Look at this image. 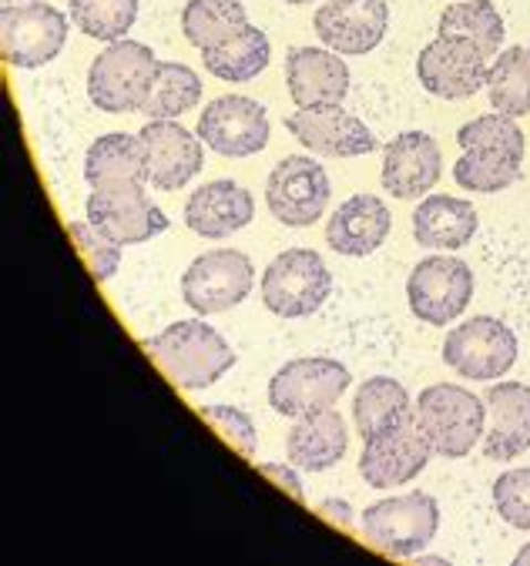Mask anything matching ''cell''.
Masks as SVG:
<instances>
[{"mask_svg":"<svg viewBox=\"0 0 530 566\" xmlns=\"http://www.w3.org/2000/svg\"><path fill=\"white\" fill-rule=\"evenodd\" d=\"M145 353L165 373V379L185 392L216 386L236 366V353L222 332L201 318H181L145 338Z\"/></svg>","mask_w":530,"mask_h":566,"instance_id":"obj_1","label":"cell"},{"mask_svg":"<svg viewBox=\"0 0 530 566\" xmlns=\"http://www.w3.org/2000/svg\"><path fill=\"white\" fill-rule=\"evenodd\" d=\"M413 419L430 439L434 452L444 460H464L484 442L487 432V402L464 386L437 382L423 389L413 402Z\"/></svg>","mask_w":530,"mask_h":566,"instance_id":"obj_2","label":"cell"},{"mask_svg":"<svg viewBox=\"0 0 530 566\" xmlns=\"http://www.w3.org/2000/svg\"><path fill=\"white\" fill-rule=\"evenodd\" d=\"M158 74V57L142 41H115L104 48L87 71V97L97 111L108 115H132L142 111Z\"/></svg>","mask_w":530,"mask_h":566,"instance_id":"obj_3","label":"cell"},{"mask_svg":"<svg viewBox=\"0 0 530 566\" xmlns=\"http://www.w3.org/2000/svg\"><path fill=\"white\" fill-rule=\"evenodd\" d=\"M360 530L380 553L393 559H413L434 543L440 530V503L430 493L386 496L366 506Z\"/></svg>","mask_w":530,"mask_h":566,"instance_id":"obj_4","label":"cell"},{"mask_svg":"<svg viewBox=\"0 0 530 566\" xmlns=\"http://www.w3.org/2000/svg\"><path fill=\"white\" fill-rule=\"evenodd\" d=\"M333 295V272L312 249H285L262 272V305L279 318H305Z\"/></svg>","mask_w":530,"mask_h":566,"instance_id":"obj_5","label":"cell"},{"mask_svg":"<svg viewBox=\"0 0 530 566\" xmlns=\"http://www.w3.org/2000/svg\"><path fill=\"white\" fill-rule=\"evenodd\" d=\"M67 31V14H61L54 4H44V0L4 4L0 11V54H4L8 67H44L64 51Z\"/></svg>","mask_w":530,"mask_h":566,"instance_id":"obj_6","label":"cell"},{"mask_svg":"<svg viewBox=\"0 0 530 566\" xmlns=\"http://www.w3.org/2000/svg\"><path fill=\"white\" fill-rule=\"evenodd\" d=\"M517 335L507 322L493 315H474L447 332L444 338V363L474 382L503 379L517 363Z\"/></svg>","mask_w":530,"mask_h":566,"instance_id":"obj_7","label":"cell"},{"mask_svg":"<svg viewBox=\"0 0 530 566\" xmlns=\"http://www.w3.org/2000/svg\"><path fill=\"white\" fill-rule=\"evenodd\" d=\"M353 386V373L336 359H292L269 379V406L285 419L336 409Z\"/></svg>","mask_w":530,"mask_h":566,"instance_id":"obj_8","label":"cell"},{"mask_svg":"<svg viewBox=\"0 0 530 566\" xmlns=\"http://www.w3.org/2000/svg\"><path fill=\"white\" fill-rule=\"evenodd\" d=\"M148 181H112L87 195V221L118 245H142L168 229V214L148 198Z\"/></svg>","mask_w":530,"mask_h":566,"instance_id":"obj_9","label":"cell"},{"mask_svg":"<svg viewBox=\"0 0 530 566\" xmlns=\"http://www.w3.org/2000/svg\"><path fill=\"white\" fill-rule=\"evenodd\" d=\"M409 312L427 325L457 322L474 302V269L457 255H430L406 279Z\"/></svg>","mask_w":530,"mask_h":566,"instance_id":"obj_10","label":"cell"},{"mask_svg":"<svg viewBox=\"0 0 530 566\" xmlns=\"http://www.w3.org/2000/svg\"><path fill=\"white\" fill-rule=\"evenodd\" d=\"M333 185L326 168L312 155L282 158L266 181V205L285 229H309L323 218Z\"/></svg>","mask_w":530,"mask_h":566,"instance_id":"obj_11","label":"cell"},{"mask_svg":"<svg viewBox=\"0 0 530 566\" xmlns=\"http://www.w3.org/2000/svg\"><path fill=\"white\" fill-rule=\"evenodd\" d=\"M256 265L239 249H216L198 255L181 275V298L198 315H219L242 305L252 292Z\"/></svg>","mask_w":530,"mask_h":566,"instance_id":"obj_12","label":"cell"},{"mask_svg":"<svg viewBox=\"0 0 530 566\" xmlns=\"http://www.w3.org/2000/svg\"><path fill=\"white\" fill-rule=\"evenodd\" d=\"M195 135L222 158H252L269 145V115L252 97L222 94L205 104Z\"/></svg>","mask_w":530,"mask_h":566,"instance_id":"obj_13","label":"cell"},{"mask_svg":"<svg viewBox=\"0 0 530 566\" xmlns=\"http://www.w3.org/2000/svg\"><path fill=\"white\" fill-rule=\"evenodd\" d=\"M434 457L437 452H434L430 439L423 436L416 419H409L376 439H363L360 476L373 490H396V486H406L409 480H416L430 467Z\"/></svg>","mask_w":530,"mask_h":566,"instance_id":"obj_14","label":"cell"},{"mask_svg":"<svg viewBox=\"0 0 530 566\" xmlns=\"http://www.w3.org/2000/svg\"><path fill=\"white\" fill-rule=\"evenodd\" d=\"M487 61L490 57L477 44L464 38L437 34V41H430L416 57V77L434 97L467 101L480 87H487V71H490Z\"/></svg>","mask_w":530,"mask_h":566,"instance_id":"obj_15","label":"cell"},{"mask_svg":"<svg viewBox=\"0 0 530 566\" xmlns=\"http://www.w3.org/2000/svg\"><path fill=\"white\" fill-rule=\"evenodd\" d=\"M285 132L320 158H363L380 148L366 122L350 115L343 104L299 107L285 118Z\"/></svg>","mask_w":530,"mask_h":566,"instance_id":"obj_16","label":"cell"},{"mask_svg":"<svg viewBox=\"0 0 530 566\" xmlns=\"http://www.w3.org/2000/svg\"><path fill=\"white\" fill-rule=\"evenodd\" d=\"M315 38L343 57H360L380 48L389 28L386 0H330L312 18Z\"/></svg>","mask_w":530,"mask_h":566,"instance_id":"obj_17","label":"cell"},{"mask_svg":"<svg viewBox=\"0 0 530 566\" xmlns=\"http://www.w3.org/2000/svg\"><path fill=\"white\" fill-rule=\"evenodd\" d=\"M145 145V175L158 191L185 188L205 165V145L198 135L181 128L178 122H145L138 132Z\"/></svg>","mask_w":530,"mask_h":566,"instance_id":"obj_18","label":"cell"},{"mask_svg":"<svg viewBox=\"0 0 530 566\" xmlns=\"http://www.w3.org/2000/svg\"><path fill=\"white\" fill-rule=\"evenodd\" d=\"M444 175L440 145L427 132H403L383 148V188L396 201H419Z\"/></svg>","mask_w":530,"mask_h":566,"instance_id":"obj_19","label":"cell"},{"mask_svg":"<svg viewBox=\"0 0 530 566\" xmlns=\"http://www.w3.org/2000/svg\"><path fill=\"white\" fill-rule=\"evenodd\" d=\"M256 218V198L239 181L219 178L201 185L185 201V224L201 239H229Z\"/></svg>","mask_w":530,"mask_h":566,"instance_id":"obj_20","label":"cell"},{"mask_svg":"<svg viewBox=\"0 0 530 566\" xmlns=\"http://www.w3.org/2000/svg\"><path fill=\"white\" fill-rule=\"evenodd\" d=\"M285 87L299 107L343 104L350 94V67L330 48H292L285 57Z\"/></svg>","mask_w":530,"mask_h":566,"instance_id":"obj_21","label":"cell"},{"mask_svg":"<svg viewBox=\"0 0 530 566\" xmlns=\"http://www.w3.org/2000/svg\"><path fill=\"white\" fill-rule=\"evenodd\" d=\"M487 432L484 457L497 463H510L530 449V386L523 382H497L487 389Z\"/></svg>","mask_w":530,"mask_h":566,"instance_id":"obj_22","label":"cell"},{"mask_svg":"<svg viewBox=\"0 0 530 566\" xmlns=\"http://www.w3.org/2000/svg\"><path fill=\"white\" fill-rule=\"evenodd\" d=\"M393 229V214L386 201L376 195H353L346 198L326 221V242L336 255L366 259L373 255Z\"/></svg>","mask_w":530,"mask_h":566,"instance_id":"obj_23","label":"cell"},{"mask_svg":"<svg viewBox=\"0 0 530 566\" xmlns=\"http://www.w3.org/2000/svg\"><path fill=\"white\" fill-rule=\"evenodd\" d=\"M477 208L454 195L419 198L413 208V239L419 249L430 252H460L477 235Z\"/></svg>","mask_w":530,"mask_h":566,"instance_id":"obj_24","label":"cell"},{"mask_svg":"<svg viewBox=\"0 0 530 566\" xmlns=\"http://www.w3.org/2000/svg\"><path fill=\"white\" fill-rule=\"evenodd\" d=\"M346 449H350V426L336 409L295 419V426L285 436L289 463L305 473L333 470L346 457Z\"/></svg>","mask_w":530,"mask_h":566,"instance_id":"obj_25","label":"cell"},{"mask_svg":"<svg viewBox=\"0 0 530 566\" xmlns=\"http://www.w3.org/2000/svg\"><path fill=\"white\" fill-rule=\"evenodd\" d=\"M413 419V399L409 392L389 379V376H373L356 389L353 399V422L363 439H376L403 422Z\"/></svg>","mask_w":530,"mask_h":566,"instance_id":"obj_26","label":"cell"},{"mask_svg":"<svg viewBox=\"0 0 530 566\" xmlns=\"http://www.w3.org/2000/svg\"><path fill=\"white\" fill-rule=\"evenodd\" d=\"M84 181L91 188L112 185V181H148L142 138L128 132L101 135L84 155Z\"/></svg>","mask_w":530,"mask_h":566,"instance_id":"obj_27","label":"cell"},{"mask_svg":"<svg viewBox=\"0 0 530 566\" xmlns=\"http://www.w3.org/2000/svg\"><path fill=\"white\" fill-rule=\"evenodd\" d=\"M198 54H201V64L211 77L229 81V84H246V81H256L269 67L272 44H269L262 28L249 24L232 41H226L219 48H208V51H198Z\"/></svg>","mask_w":530,"mask_h":566,"instance_id":"obj_28","label":"cell"},{"mask_svg":"<svg viewBox=\"0 0 530 566\" xmlns=\"http://www.w3.org/2000/svg\"><path fill=\"white\" fill-rule=\"evenodd\" d=\"M249 28L242 0H188L181 11V34L195 51L219 48Z\"/></svg>","mask_w":530,"mask_h":566,"instance_id":"obj_29","label":"cell"},{"mask_svg":"<svg viewBox=\"0 0 530 566\" xmlns=\"http://www.w3.org/2000/svg\"><path fill=\"white\" fill-rule=\"evenodd\" d=\"M487 97L507 118L530 115V51L503 48L487 71Z\"/></svg>","mask_w":530,"mask_h":566,"instance_id":"obj_30","label":"cell"},{"mask_svg":"<svg viewBox=\"0 0 530 566\" xmlns=\"http://www.w3.org/2000/svg\"><path fill=\"white\" fill-rule=\"evenodd\" d=\"M437 34L444 38H464L470 44H477L487 57H497L503 51V18L497 14V8L490 0H460V4H450L440 21H437Z\"/></svg>","mask_w":530,"mask_h":566,"instance_id":"obj_31","label":"cell"},{"mask_svg":"<svg viewBox=\"0 0 530 566\" xmlns=\"http://www.w3.org/2000/svg\"><path fill=\"white\" fill-rule=\"evenodd\" d=\"M198 101H201V77L188 64L158 61V74H155V84L148 91L142 115L148 122H172V118H181L185 111H191Z\"/></svg>","mask_w":530,"mask_h":566,"instance_id":"obj_32","label":"cell"},{"mask_svg":"<svg viewBox=\"0 0 530 566\" xmlns=\"http://www.w3.org/2000/svg\"><path fill=\"white\" fill-rule=\"evenodd\" d=\"M71 24L91 41H122L138 21V0H71Z\"/></svg>","mask_w":530,"mask_h":566,"instance_id":"obj_33","label":"cell"},{"mask_svg":"<svg viewBox=\"0 0 530 566\" xmlns=\"http://www.w3.org/2000/svg\"><path fill=\"white\" fill-rule=\"evenodd\" d=\"M520 165L517 158L503 155V151H493V148H470L457 158L454 165V181L464 188V191H474V195H493V191H503L510 188L517 178H520Z\"/></svg>","mask_w":530,"mask_h":566,"instance_id":"obj_34","label":"cell"},{"mask_svg":"<svg viewBox=\"0 0 530 566\" xmlns=\"http://www.w3.org/2000/svg\"><path fill=\"white\" fill-rule=\"evenodd\" d=\"M457 142H460L464 151H470V148H493V151H503V155H510V158H517V161H523V155H527L523 132L513 125V118L500 115V111L467 122V125L457 132Z\"/></svg>","mask_w":530,"mask_h":566,"instance_id":"obj_35","label":"cell"},{"mask_svg":"<svg viewBox=\"0 0 530 566\" xmlns=\"http://www.w3.org/2000/svg\"><path fill=\"white\" fill-rule=\"evenodd\" d=\"M71 245L77 249L81 262L87 265L91 279L97 282H112L118 265H122V245L115 239H108L101 229H94L91 221H71L67 224Z\"/></svg>","mask_w":530,"mask_h":566,"instance_id":"obj_36","label":"cell"},{"mask_svg":"<svg viewBox=\"0 0 530 566\" xmlns=\"http://www.w3.org/2000/svg\"><path fill=\"white\" fill-rule=\"evenodd\" d=\"M198 416L216 429L242 460H256V446H259V432L252 416H246L236 406H201Z\"/></svg>","mask_w":530,"mask_h":566,"instance_id":"obj_37","label":"cell"},{"mask_svg":"<svg viewBox=\"0 0 530 566\" xmlns=\"http://www.w3.org/2000/svg\"><path fill=\"white\" fill-rule=\"evenodd\" d=\"M493 506L513 530H530V470H507L493 480Z\"/></svg>","mask_w":530,"mask_h":566,"instance_id":"obj_38","label":"cell"},{"mask_svg":"<svg viewBox=\"0 0 530 566\" xmlns=\"http://www.w3.org/2000/svg\"><path fill=\"white\" fill-rule=\"evenodd\" d=\"M259 473H262V476H269V480H272L279 490H285L292 500H299V503L305 500V496H302V483H299L295 470H289V467H279V463H262V467H259Z\"/></svg>","mask_w":530,"mask_h":566,"instance_id":"obj_39","label":"cell"},{"mask_svg":"<svg viewBox=\"0 0 530 566\" xmlns=\"http://www.w3.org/2000/svg\"><path fill=\"white\" fill-rule=\"evenodd\" d=\"M320 513L323 520H330V523H336V526H343V530H350L353 526V506L346 503V500H326V503H320Z\"/></svg>","mask_w":530,"mask_h":566,"instance_id":"obj_40","label":"cell"},{"mask_svg":"<svg viewBox=\"0 0 530 566\" xmlns=\"http://www.w3.org/2000/svg\"><path fill=\"white\" fill-rule=\"evenodd\" d=\"M409 563H413V566H454V563H450V559H444V556H423V553H419V556H413Z\"/></svg>","mask_w":530,"mask_h":566,"instance_id":"obj_41","label":"cell"},{"mask_svg":"<svg viewBox=\"0 0 530 566\" xmlns=\"http://www.w3.org/2000/svg\"><path fill=\"white\" fill-rule=\"evenodd\" d=\"M510 566H530V543L517 549V556H513V563H510Z\"/></svg>","mask_w":530,"mask_h":566,"instance_id":"obj_42","label":"cell"},{"mask_svg":"<svg viewBox=\"0 0 530 566\" xmlns=\"http://www.w3.org/2000/svg\"><path fill=\"white\" fill-rule=\"evenodd\" d=\"M285 4H292V8H299V4H312V0H285Z\"/></svg>","mask_w":530,"mask_h":566,"instance_id":"obj_43","label":"cell"},{"mask_svg":"<svg viewBox=\"0 0 530 566\" xmlns=\"http://www.w3.org/2000/svg\"><path fill=\"white\" fill-rule=\"evenodd\" d=\"M4 4H24V0H4Z\"/></svg>","mask_w":530,"mask_h":566,"instance_id":"obj_44","label":"cell"},{"mask_svg":"<svg viewBox=\"0 0 530 566\" xmlns=\"http://www.w3.org/2000/svg\"><path fill=\"white\" fill-rule=\"evenodd\" d=\"M527 51H530V48H527Z\"/></svg>","mask_w":530,"mask_h":566,"instance_id":"obj_45","label":"cell"}]
</instances>
